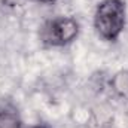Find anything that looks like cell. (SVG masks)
<instances>
[{"label":"cell","mask_w":128,"mask_h":128,"mask_svg":"<svg viewBox=\"0 0 128 128\" xmlns=\"http://www.w3.org/2000/svg\"><path fill=\"white\" fill-rule=\"evenodd\" d=\"M94 28L106 42H116L127 22L125 0H101L94 12Z\"/></svg>","instance_id":"6da1fadb"},{"label":"cell","mask_w":128,"mask_h":128,"mask_svg":"<svg viewBox=\"0 0 128 128\" xmlns=\"http://www.w3.org/2000/svg\"><path fill=\"white\" fill-rule=\"evenodd\" d=\"M80 32V26L73 16H57L43 24L40 28V40L51 48H64L72 45Z\"/></svg>","instance_id":"7a4b0ae2"},{"label":"cell","mask_w":128,"mask_h":128,"mask_svg":"<svg viewBox=\"0 0 128 128\" xmlns=\"http://www.w3.org/2000/svg\"><path fill=\"white\" fill-rule=\"evenodd\" d=\"M0 128H24L18 112L9 107H0Z\"/></svg>","instance_id":"3957f363"},{"label":"cell","mask_w":128,"mask_h":128,"mask_svg":"<svg viewBox=\"0 0 128 128\" xmlns=\"http://www.w3.org/2000/svg\"><path fill=\"white\" fill-rule=\"evenodd\" d=\"M112 88L118 96L128 98V70L115 74V78L112 79Z\"/></svg>","instance_id":"277c9868"},{"label":"cell","mask_w":128,"mask_h":128,"mask_svg":"<svg viewBox=\"0 0 128 128\" xmlns=\"http://www.w3.org/2000/svg\"><path fill=\"white\" fill-rule=\"evenodd\" d=\"M24 128H49L43 124H34V125H28V127H24Z\"/></svg>","instance_id":"5b68a950"},{"label":"cell","mask_w":128,"mask_h":128,"mask_svg":"<svg viewBox=\"0 0 128 128\" xmlns=\"http://www.w3.org/2000/svg\"><path fill=\"white\" fill-rule=\"evenodd\" d=\"M36 2H39V3H55L58 0H36Z\"/></svg>","instance_id":"8992f818"}]
</instances>
